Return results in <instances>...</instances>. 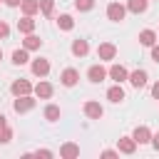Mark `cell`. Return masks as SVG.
<instances>
[{
    "instance_id": "cell-1",
    "label": "cell",
    "mask_w": 159,
    "mask_h": 159,
    "mask_svg": "<svg viewBox=\"0 0 159 159\" xmlns=\"http://www.w3.org/2000/svg\"><path fill=\"white\" fill-rule=\"evenodd\" d=\"M12 109H15L17 114H25V112L35 109V97H32V94H20V97L12 102Z\"/></svg>"
},
{
    "instance_id": "cell-2",
    "label": "cell",
    "mask_w": 159,
    "mask_h": 159,
    "mask_svg": "<svg viewBox=\"0 0 159 159\" xmlns=\"http://www.w3.org/2000/svg\"><path fill=\"white\" fill-rule=\"evenodd\" d=\"M124 15H127V7H124V5H119V2H109V5H107V17H109L112 22H122Z\"/></svg>"
},
{
    "instance_id": "cell-3",
    "label": "cell",
    "mask_w": 159,
    "mask_h": 159,
    "mask_svg": "<svg viewBox=\"0 0 159 159\" xmlns=\"http://www.w3.org/2000/svg\"><path fill=\"white\" fill-rule=\"evenodd\" d=\"M97 57H99V62H109V60L117 57V47H114L112 42H102V45L97 47Z\"/></svg>"
},
{
    "instance_id": "cell-4",
    "label": "cell",
    "mask_w": 159,
    "mask_h": 159,
    "mask_svg": "<svg viewBox=\"0 0 159 159\" xmlns=\"http://www.w3.org/2000/svg\"><path fill=\"white\" fill-rule=\"evenodd\" d=\"M30 70H32V75H35V77H47V75H50V60H45V57L32 60Z\"/></svg>"
},
{
    "instance_id": "cell-5",
    "label": "cell",
    "mask_w": 159,
    "mask_h": 159,
    "mask_svg": "<svg viewBox=\"0 0 159 159\" xmlns=\"http://www.w3.org/2000/svg\"><path fill=\"white\" fill-rule=\"evenodd\" d=\"M107 77H112L117 84H122V82L129 77V72H127V67H124V65H112V67L107 70Z\"/></svg>"
},
{
    "instance_id": "cell-6",
    "label": "cell",
    "mask_w": 159,
    "mask_h": 159,
    "mask_svg": "<svg viewBox=\"0 0 159 159\" xmlns=\"http://www.w3.org/2000/svg\"><path fill=\"white\" fill-rule=\"evenodd\" d=\"M60 82H62L65 87H75V84L80 82V72H77L75 67H67V70H62V75H60Z\"/></svg>"
},
{
    "instance_id": "cell-7",
    "label": "cell",
    "mask_w": 159,
    "mask_h": 159,
    "mask_svg": "<svg viewBox=\"0 0 159 159\" xmlns=\"http://www.w3.org/2000/svg\"><path fill=\"white\" fill-rule=\"evenodd\" d=\"M132 137H134V142H137V144H149V142H152V129H149V127H144V124H139V127H134Z\"/></svg>"
},
{
    "instance_id": "cell-8",
    "label": "cell",
    "mask_w": 159,
    "mask_h": 159,
    "mask_svg": "<svg viewBox=\"0 0 159 159\" xmlns=\"http://www.w3.org/2000/svg\"><path fill=\"white\" fill-rule=\"evenodd\" d=\"M117 152H119V154H134V152H137V142H134V137H119V142H117Z\"/></svg>"
},
{
    "instance_id": "cell-9",
    "label": "cell",
    "mask_w": 159,
    "mask_h": 159,
    "mask_svg": "<svg viewBox=\"0 0 159 159\" xmlns=\"http://www.w3.org/2000/svg\"><path fill=\"white\" fill-rule=\"evenodd\" d=\"M104 77H107V70H104L102 65H92V67L87 70V80H89L92 84H99Z\"/></svg>"
},
{
    "instance_id": "cell-10",
    "label": "cell",
    "mask_w": 159,
    "mask_h": 159,
    "mask_svg": "<svg viewBox=\"0 0 159 159\" xmlns=\"http://www.w3.org/2000/svg\"><path fill=\"white\" fill-rule=\"evenodd\" d=\"M129 82H132V87H144L147 82H149V75H147V70H134V72H129V77H127Z\"/></svg>"
},
{
    "instance_id": "cell-11",
    "label": "cell",
    "mask_w": 159,
    "mask_h": 159,
    "mask_svg": "<svg viewBox=\"0 0 159 159\" xmlns=\"http://www.w3.org/2000/svg\"><path fill=\"white\" fill-rule=\"evenodd\" d=\"M10 92H12L15 97H20V94H32V84H30L27 80H15V82L10 84Z\"/></svg>"
},
{
    "instance_id": "cell-12",
    "label": "cell",
    "mask_w": 159,
    "mask_h": 159,
    "mask_svg": "<svg viewBox=\"0 0 159 159\" xmlns=\"http://www.w3.org/2000/svg\"><path fill=\"white\" fill-rule=\"evenodd\" d=\"M52 92H55V89H52V84H50V82H37V84L32 87V94H35L37 99H50V97H52Z\"/></svg>"
},
{
    "instance_id": "cell-13",
    "label": "cell",
    "mask_w": 159,
    "mask_h": 159,
    "mask_svg": "<svg viewBox=\"0 0 159 159\" xmlns=\"http://www.w3.org/2000/svg\"><path fill=\"white\" fill-rule=\"evenodd\" d=\"M60 157H62V159H75V157H80V144L65 142V144L60 147Z\"/></svg>"
},
{
    "instance_id": "cell-14",
    "label": "cell",
    "mask_w": 159,
    "mask_h": 159,
    "mask_svg": "<svg viewBox=\"0 0 159 159\" xmlns=\"http://www.w3.org/2000/svg\"><path fill=\"white\" fill-rule=\"evenodd\" d=\"M84 114H87L89 119H99V117L104 114V107H102L99 102H84Z\"/></svg>"
},
{
    "instance_id": "cell-15",
    "label": "cell",
    "mask_w": 159,
    "mask_h": 159,
    "mask_svg": "<svg viewBox=\"0 0 159 159\" xmlns=\"http://www.w3.org/2000/svg\"><path fill=\"white\" fill-rule=\"evenodd\" d=\"M17 30H20L22 35L35 32V20H32V15H22V17L17 20Z\"/></svg>"
},
{
    "instance_id": "cell-16",
    "label": "cell",
    "mask_w": 159,
    "mask_h": 159,
    "mask_svg": "<svg viewBox=\"0 0 159 159\" xmlns=\"http://www.w3.org/2000/svg\"><path fill=\"white\" fill-rule=\"evenodd\" d=\"M22 47H25L27 52H32V50H40V47H42V40H40L35 32H30V35H25V40H22Z\"/></svg>"
},
{
    "instance_id": "cell-17",
    "label": "cell",
    "mask_w": 159,
    "mask_h": 159,
    "mask_svg": "<svg viewBox=\"0 0 159 159\" xmlns=\"http://www.w3.org/2000/svg\"><path fill=\"white\" fill-rule=\"evenodd\" d=\"M70 50H72L75 57H84V55L89 52V42H87V40H72V47H70Z\"/></svg>"
},
{
    "instance_id": "cell-18",
    "label": "cell",
    "mask_w": 159,
    "mask_h": 159,
    "mask_svg": "<svg viewBox=\"0 0 159 159\" xmlns=\"http://www.w3.org/2000/svg\"><path fill=\"white\" fill-rule=\"evenodd\" d=\"M107 99H109L112 104H119V102L124 99V89H122V84H114V87H109V89H107Z\"/></svg>"
},
{
    "instance_id": "cell-19",
    "label": "cell",
    "mask_w": 159,
    "mask_h": 159,
    "mask_svg": "<svg viewBox=\"0 0 159 159\" xmlns=\"http://www.w3.org/2000/svg\"><path fill=\"white\" fill-rule=\"evenodd\" d=\"M20 10L22 15H35L40 12V0H20Z\"/></svg>"
},
{
    "instance_id": "cell-20",
    "label": "cell",
    "mask_w": 159,
    "mask_h": 159,
    "mask_svg": "<svg viewBox=\"0 0 159 159\" xmlns=\"http://www.w3.org/2000/svg\"><path fill=\"white\" fill-rule=\"evenodd\" d=\"M147 5H149V0H127V10L129 12H134V15H139V12H144L147 10Z\"/></svg>"
},
{
    "instance_id": "cell-21",
    "label": "cell",
    "mask_w": 159,
    "mask_h": 159,
    "mask_svg": "<svg viewBox=\"0 0 159 159\" xmlns=\"http://www.w3.org/2000/svg\"><path fill=\"white\" fill-rule=\"evenodd\" d=\"M154 42H157V32H154V30H142V32H139V45L152 47Z\"/></svg>"
},
{
    "instance_id": "cell-22",
    "label": "cell",
    "mask_w": 159,
    "mask_h": 159,
    "mask_svg": "<svg viewBox=\"0 0 159 159\" xmlns=\"http://www.w3.org/2000/svg\"><path fill=\"white\" fill-rule=\"evenodd\" d=\"M27 62H30V55H27V50H25V47H20V50H15V52H12V65H17V67H20V65H27Z\"/></svg>"
},
{
    "instance_id": "cell-23",
    "label": "cell",
    "mask_w": 159,
    "mask_h": 159,
    "mask_svg": "<svg viewBox=\"0 0 159 159\" xmlns=\"http://www.w3.org/2000/svg\"><path fill=\"white\" fill-rule=\"evenodd\" d=\"M57 27H60V30H65V32H70V30L75 27L72 15H60V17H57Z\"/></svg>"
},
{
    "instance_id": "cell-24",
    "label": "cell",
    "mask_w": 159,
    "mask_h": 159,
    "mask_svg": "<svg viewBox=\"0 0 159 159\" xmlns=\"http://www.w3.org/2000/svg\"><path fill=\"white\" fill-rule=\"evenodd\" d=\"M42 114H45L47 122H57V119H60V107H57V104H47Z\"/></svg>"
},
{
    "instance_id": "cell-25",
    "label": "cell",
    "mask_w": 159,
    "mask_h": 159,
    "mask_svg": "<svg viewBox=\"0 0 159 159\" xmlns=\"http://www.w3.org/2000/svg\"><path fill=\"white\" fill-rule=\"evenodd\" d=\"M52 10H55V0H40V12H42L45 17H50Z\"/></svg>"
},
{
    "instance_id": "cell-26",
    "label": "cell",
    "mask_w": 159,
    "mask_h": 159,
    "mask_svg": "<svg viewBox=\"0 0 159 159\" xmlns=\"http://www.w3.org/2000/svg\"><path fill=\"white\" fill-rule=\"evenodd\" d=\"M92 7H94V0H75V10H80V12H87Z\"/></svg>"
},
{
    "instance_id": "cell-27",
    "label": "cell",
    "mask_w": 159,
    "mask_h": 159,
    "mask_svg": "<svg viewBox=\"0 0 159 159\" xmlns=\"http://www.w3.org/2000/svg\"><path fill=\"white\" fill-rule=\"evenodd\" d=\"M10 139H12V129L10 127H2L0 129V144H7Z\"/></svg>"
},
{
    "instance_id": "cell-28",
    "label": "cell",
    "mask_w": 159,
    "mask_h": 159,
    "mask_svg": "<svg viewBox=\"0 0 159 159\" xmlns=\"http://www.w3.org/2000/svg\"><path fill=\"white\" fill-rule=\"evenodd\" d=\"M10 35V27H7V22L5 20H0V40H5Z\"/></svg>"
},
{
    "instance_id": "cell-29",
    "label": "cell",
    "mask_w": 159,
    "mask_h": 159,
    "mask_svg": "<svg viewBox=\"0 0 159 159\" xmlns=\"http://www.w3.org/2000/svg\"><path fill=\"white\" fill-rule=\"evenodd\" d=\"M152 62H157V65H159V45H157V42L152 45Z\"/></svg>"
},
{
    "instance_id": "cell-30",
    "label": "cell",
    "mask_w": 159,
    "mask_h": 159,
    "mask_svg": "<svg viewBox=\"0 0 159 159\" xmlns=\"http://www.w3.org/2000/svg\"><path fill=\"white\" fill-rule=\"evenodd\" d=\"M35 157H45V159H50V157H55V154H52L50 149H37V152H35Z\"/></svg>"
},
{
    "instance_id": "cell-31",
    "label": "cell",
    "mask_w": 159,
    "mask_h": 159,
    "mask_svg": "<svg viewBox=\"0 0 159 159\" xmlns=\"http://www.w3.org/2000/svg\"><path fill=\"white\" fill-rule=\"evenodd\" d=\"M152 97H154V99H159V80L152 84Z\"/></svg>"
},
{
    "instance_id": "cell-32",
    "label": "cell",
    "mask_w": 159,
    "mask_h": 159,
    "mask_svg": "<svg viewBox=\"0 0 159 159\" xmlns=\"http://www.w3.org/2000/svg\"><path fill=\"white\" fill-rule=\"evenodd\" d=\"M117 154H119L117 149H104V152H102V157H117Z\"/></svg>"
},
{
    "instance_id": "cell-33",
    "label": "cell",
    "mask_w": 159,
    "mask_h": 159,
    "mask_svg": "<svg viewBox=\"0 0 159 159\" xmlns=\"http://www.w3.org/2000/svg\"><path fill=\"white\" fill-rule=\"evenodd\" d=\"M7 7H20V0H2Z\"/></svg>"
},
{
    "instance_id": "cell-34",
    "label": "cell",
    "mask_w": 159,
    "mask_h": 159,
    "mask_svg": "<svg viewBox=\"0 0 159 159\" xmlns=\"http://www.w3.org/2000/svg\"><path fill=\"white\" fill-rule=\"evenodd\" d=\"M152 144H154V149L159 152V132H157V134H152Z\"/></svg>"
},
{
    "instance_id": "cell-35",
    "label": "cell",
    "mask_w": 159,
    "mask_h": 159,
    "mask_svg": "<svg viewBox=\"0 0 159 159\" xmlns=\"http://www.w3.org/2000/svg\"><path fill=\"white\" fill-rule=\"evenodd\" d=\"M2 127H7V119H5V114H0V129Z\"/></svg>"
},
{
    "instance_id": "cell-36",
    "label": "cell",
    "mask_w": 159,
    "mask_h": 159,
    "mask_svg": "<svg viewBox=\"0 0 159 159\" xmlns=\"http://www.w3.org/2000/svg\"><path fill=\"white\" fill-rule=\"evenodd\" d=\"M0 60H2V50H0Z\"/></svg>"
},
{
    "instance_id": "cell-37",
    "label": "cell",
    "mask_w": 159,
    "mask_h": 159,
    "mask_svg": "<svg viewBox=\"0 0 159 159\" xmlns=\"http://www.w3.org/2000/svg\"><path fill=\"white\" fill-rule=\"evenodd\" d=\"M0 2H2V0H0Z\"/></svg>"
}]
</instances>
